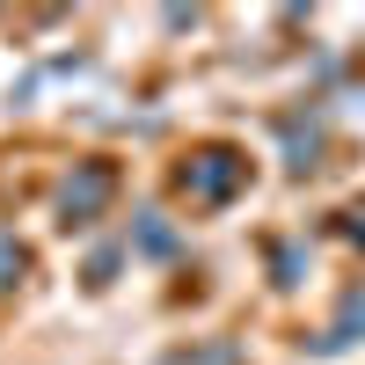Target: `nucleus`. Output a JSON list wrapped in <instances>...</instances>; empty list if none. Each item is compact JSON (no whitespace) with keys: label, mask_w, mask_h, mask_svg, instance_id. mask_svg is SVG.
<instances>
[{"label":"nucleus","mask_w":365,"mask_h":365,"mask_svg":"<svg viewBox=\"0 0 365 365\" xmlns=\"http://www.w3.org/2000/svg\"><path fill=\"white\" fill-rule=\"evenodd\" d=\"M110 197H117V168L110 161H81L66 175V190H58V227H88Z\"/></svg>","instance_id":"obj_2"},{"label":"nucleus","mask_w":365,"mask_h":365,"mask_svg":"<svg viewBox=\"0 0 365 365\" xmlns=\"http://www.w3.org/2000/svg\"><path fill=\"white\" fill-rule=\"evenodd\" d=\"M358 329H365V292H344V314H336V329L322 344H358Z\"/></svg>","instance_id":"obj_4"},{"label":"nucleus","mask_w":365,"mask_h":365,"mask_svg":"<svg viewBox=\"0 0 365 365\" xmlns=\"http://www.w3.org/2000/svg\"><path fill=\"white\" fill-rule=\"evenodd\" d=\"M22 270H29V249H22L8 227H0V292H15V285H22Z\"/></svg>","instance_id":"obj_3"},{"label":"nucleus","mask_w":365,"mask_h":365,"mask_svg":"<svg viewBox=\"0 0 365 365\" xmlns=\"http://www.w3.org/2000/svg\"><path fill=\"white\" fill-rule=\"evenodd\" d=\"M351 234H358V249H365V212H358V227H351Z\"/></svg>","instance_id":"obj_6"},{"label":"nucleus","mask_w":365,"mask_h":365,"mask_svg":"<svg viewBox=\"0 0 365 365\" xmlns=\"http://www.w3.org/2000/svg\"><path fill=\"white\" fill-rule=\"evenodd\" d=\"M241 182H249V161H241L234 146H205V154L182 168V190H190L197 205H227Z\"/></svg>","instance_id":"obj_1"},{"label":"nucleus","mask_w":365,"mask_h":365,"mask_svg":"<svg viewBox=\"0 0 365 365\" xmlns=\"http://www.w3.org/2000/svg\"><path fill=\"white\" fill-rule=\"evenodd\" d=\"M161 365H234V344H182V351H168Z\"/></svg>","instance_id":"obj_5"}]
</instances>
